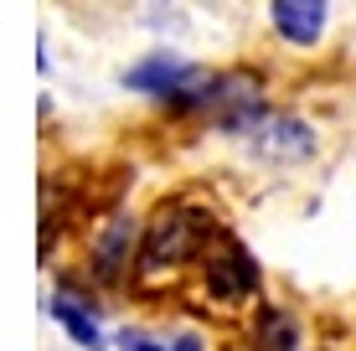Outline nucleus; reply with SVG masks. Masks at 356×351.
Wrapping results in <instances>:
<instances>
[{"mask_svg": "<svg viewBox=\"0 0 356 351\" xmlns=\"http://www.w3.org/2000/svg\"><path fill=\"white\" fill-rule=\"evenodd\" d=\"M217 233H222V222H217L212 212L191 207V202H161L155 217L145 222V233H140L134 274H140L145 284L170 279L181 263H202V253H207V243H212Z\"/></svg>", "mask_w": 356, "mask_h": 351, "instance_id": "nucleus-1", "label": "nucleus"}, {"mask_svg": "<svg viewBox=\"0 0 356 351\" xmlns=\"http://www.w3.org/2000/svg\"><path fill=\"white\" fill-rule=\"evenodd\" d=\"M202 284H207V295H212L217 305H243L248 295H259L264 274H259V259L222 227L202 253Z\"/></svg>", "mask_w": 356, "mask_h": 351, "instance_id": "nucleus-2", "label": "nucleus"}, {"mask_svg": "<svg viewBox=\"0 0 356 351\" xmlns=\"http://www.w3.org/2000/svg\"><path fill=\"white\" fill-rule=\"evenodd\" d=\"M140 233H145L140 217H129V212H108L98 222V233L88 243V274L98 284H124V274L140 259Z\"/></svg>", "mask_w": 356, "mask_h": 351, "instance_id": "nucleus-3", "label": "nucleus"}, {"mask_svg": "<svg viewBox=\"0 0 356 351\" xmlns=\"http://www.w3.org/2000/svg\"><path fill=\"white\" fill-rule=\"evenodd\" d=\"M207 67H196V63H186V57H176V52H150V57H140L134 67H124V88L129 93H145V99H170V93H181L186 83H196Z\"/></svg>", "mask_w": 356, "mask_h": 351, "instance_id": "nucleus-4", "label": "nucleus"}, {"mask_svg": "<svg viewBox=\"0 0 356 351\" xmlns=\"http://www.w3.org/2000/svg\"><path fill=\"white\" fill-rule=\"evenodd\" d=\"M248 145H253V155H264V161L294 165V161H310L315 155V129L305 124V119H294V114H268L248 135Z\"/></svg>", "mask_w": 356, "mask_h": 351, "instance_id": "nucleus-5", "label": "nucleus"}, {"mask_svg": "<svg viewBox=\"0 0 356 351\" xmlns=\"http://www.w3.org/2000/svg\"><path fill=\"white\" fill-rule=\"evenodd\" d=\"M268 21H274L279 42L310 52V47H321L330 26V0H268Z\"/></svg>", "mask_w": 356, "mask_h": 351, "instance_id": "nucleus-6", "label": "nucleus"}, {"mask_svg": "<svg viewBox=\"0 0 356 351\" xmlns=\"http://www.w3.org/2000/svg\"><path fill=\"white\" fill-rule=\"evenodd\" d=\"M47 310H52V320L63 325V331H67L83 351H104V346H108V341H104V331H98V300L78 295L72 284L57 289V295L47 300Z\"/></svg>", "mask_w": 356, "mask_h": 351, "instance_id": "nucleus-7", "label": "nucleus"}, {"mask_svg": "<svg viewBox=\"0 0 356 351\" xmlns=\"http://www.w3.org/2000/svg\"><path fill=\"white\" fill-rule=\"evenodd\" d=\"M248 346L253 351H300V320H294L284 305H264L259 316H253Z\"/></svg>", "mask_w": 356, "mask_h": 351, "instance_id": "nucleus-8", "label": "nucleus"}, {"mask_svg": "<svg viewBox=\"0 0 356 351\" xmlns=\"http://www.w3.org/2000/svg\"><path fill=\"white\" fill-rule=\"evenodd\" d=\"M119 351H170V346L145 336V331H119Z\"/></svg>", "mask_w": 356, "mask_h": 351, "instance_id": "nucleus-9", "label": "nucleus"}, {"mask_svg": "<svg viewBox=\"0 0 356 351\" xmlns=\"http://www.w3.org/2000/svg\"><path fill=\"white\" fill-rule=\"evenodd\" d=\"M36 72H42V78L52 72V52H47V36H36Z\"/></svg>", "mask_w": 356, "mask_h": 351, "instance_id": "nucleus-10", "label": "nucleus"}]
</instances>
